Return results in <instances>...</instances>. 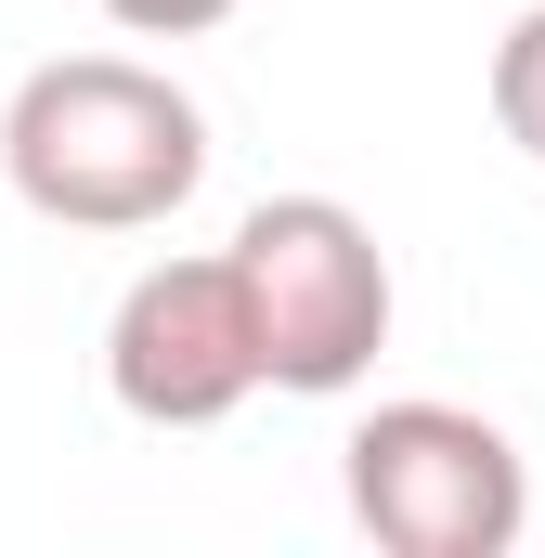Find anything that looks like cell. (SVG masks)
I'll list each match as a JSON object with an SVG mask.
<instances>
[{
  "instance_id": "cell-1",
  "label": "cell",
  "mask_w": 545,
  "mask_h": 558,
  "mask_svg": "<svg viewBox=\"0 0 545 558\" xmlns=\"http://www.w3.org/2000/svg\"><path fill=\"white\" fill-rule=\"evenodd\" d=\"M0 182L65 234H156L208 182V105L131 52H52L0 105Z\"/></svg>"
},
{
  "instance_id": "cell-2",
  "label": "cell",
  "mask_w": 545,
  "mask_h": 558,
  "mask_svg": "<svg viewBox=\"0 0 545 558\" xmlns=\"http://www.w3.org/2000/svg\"><path fill=\"white\" fill-rule=\"evenodd\" d=\"M234 274H247V312H261V351H272V390L299 403H338L377 377L390 351V247L364 208L338 195H261L234 221Z\"/></svg>"
},
{
  "instance_id": "cell-3",
  "label": "cell",
  "mask_w": 545,
  "mask_h": 558,
  "mask_svg": "<svg viewBox=\"0 0 545 558\" xmlns=\"http://www.w3.org/2000/svg\"><path fill=\"white\" fill-rule=\"evenodd\" d=\"M338 481H351V520L390 558H507L533 533V468L520 441L468 403H377V416L338 441Z\"/></svg>"
},
{
  "instance_id": "cell-4",
  "label": "cell",
  "mask_w": 545,
  "mask_h": 558,
  "mask_svg": "<svg viewBox=\"0 0 545 558\" xmlns=\"http://www.w3.org/2000/svg\"><path fill=\"white\" fill-rule=\"evenodd\" d=\"M105 390L131 428H221L234 403L272 390V351H261V312H247V274L234 247L208 260H143L105 312Z\"/></svg>"
},
{
  "instance_id": "cell-5",
  "label": "cell",
  "mask_w": 545,
  "mask_h": 558,
  "mask_svg": "<svg viewBox=\"0 0 545 558\" xmlns=\"http://www.w3.org/2000/svg\"><path fill=\"white\" fill-rule=\"evenodd\" d=\"M494 131L545 169V0L507 26V39H494Z\"/></svg>"
},
{
  "instance_id": "cell-6",
  "label": "cell",
  "mask_w": 545,
  "mask_h": 558,
  "mask_svg": "<svg viewBox=\"0 0 545 558\" xmlns=\"http://www.w3.org/2000/svg\"><path fill=\"white\" fill-rule=\"evenodd\" d=\"M105 13H118L131 39H208V26H221L234 0H105Z\"/></svg>"
}]
</instances>
